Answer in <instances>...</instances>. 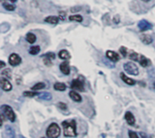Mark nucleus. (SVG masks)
<instances>
[{"instance_id": "nucleus-38", "label": "nucleus", "mask_w": 155, "mask_h": 138, "mask_svg": "<svg viewBox=\"0 0 155 138\" xmlns=\"http://www.w3.org/2000/svg\"><path fill=\"white\" fill-rule=\"evenodd\" d=\"M153 89H154V90H155V82H154V83H153Z\"/></svg>"}, {"instance_id": "nucleus-25", "label": "nucleus", "mask_w": 155, "mask_h": 138, "mask_svg": "<svg viewBox=\"0 0 155 138\" xmlns=\"http://www.w3.org/2000/svg\"><path fill=\"white\" fill-rule=\"evenodd\" d=\"M38 95V93L35 92V91H28V90H26L24 91L23 93V96L24 97H27V98H33V97H35Z\"/></svg>"}, {"instance_id": "nucleus-29", "label": "nucleus", "mask_w": 155, "mask_h": 138, "mask_svg": "<svg viewBox=\"0 0 155 138\" xmlns=\"http://www.w3.org/2000/svg\"><path fill=\"white\" fill-rule=\"evenodd\" d=\"M128 135H129V138H140L139 135H138V134L136 133V132H134V131H131V130H130V131L128 132Z\"/></svg>"}, {"instance_id": "nucleus-32", "label": "nucleus", "mask_w": 155, "mask_h": 138, "mask_svg": "<svg viewBox=\"0 0 155 138\" xmlns=\"http://www.w3.org/2000/svg\"><path fill=\"white\" fill-rule=\"evenodd\" d=\"M44 63H45L46 66H51V65H52V60L44 57Z\"/></svg>"}, {"instance_id": "nucleus-17", "label": "nucleus", "mask_w": 155, "mask_h": 138, "mask_svg": "<svg viewBox=\"0 0 155 138\" xmlns=\"http://www.w3.org/2000/svg\"><path fill=\"white\" fill-rule=\"evenodd\" d=\"M141 41L144 43V44H151V43L152 42V37L151 35H149V34H141Z\"/></svg>"}, {"instance_id": "nucleus-1", "label": "nucleus", "mask_w": 155, "mask_h": 138, "mask_svg": "<svg viewBox=\"0 0 155 138\" xmlns=\"http://www.w3.org/2000/svg\"><path fill=\"white\" fill-rule=\"evenodd\" d=\"M64 127V135L66 137H75L77 135L76 132V122L73 119H69L62 122Z\"/></svg>"}, {"instance_id": "nucleus-8", "label": "nucleus", "mask_w": 155, "mask_h": 138, "mask_svg": "<svg viewBox=\"0 0 155 138\" xmlns=\"http://www.w3.org/2000/svg\"><path fill=\"white\" fill-rule=\"evenodd\" d=\"M0 86H1V89L4 90V91H10L12 90V84L10 83V81L5 79V78H1V79H0Z\"/></svg>"}, {"instance_id": "nucleus-19", "label": "nucleus", "mask_w": 155, "mask_h": 138, "mask_svg": "<svg viewBox=\"0 0 155 138\" xmlns=\"http://www.w3.org/2000/svg\"><path fill=\"white\" fill-rule=\"evenodd\" d=\"M66 85L63 82H56L54 85V89L58 91H65L66 90Z\"/></svg>"}, {"instance_id": "nucleus-5", "label": "nucleus", "mask_w": 155, "mask_h": 138, "mask_svg": "<svg viewBox=\"0 0 155 138\" xmlns=\"http://www.w3.org/2000/svg\"><path fill=\"white\" fill-rule=\"evenodd\" d=\"M71 89L73 90H78V91H84V79L83 78H77L72 80L71 82Z\"/></svg>"}, {"instance_id": "nucleus-37", "label": "nucleus", "mask_w": 155, "mask_h": 138, "mask_svg": "<svg viewBox=\"0 0 155 138\" xmlns=\"http://www.w3.org/2000/svg\"><path fill=\"white\" fill-rule=\"evenodd\" d=\"M18 138H26V137L23 136V135H19V136H18Z\"/></svg>"}, {"instance_id": "nucleus-2", "label": "nucleus", "mask_w": 155, "mask_h": 138, "mask_svg": "<svg viewBox=\"0 0 155 138\" xmlns=\"http://www.w3.org/2000/svg\"><path fill=\"white\" fill-rule=\"evenodd\" d=\"M61 134V128L56 123H52L49 125L46 129V136L48 138H58Z\"/></svg>"}, {"instance_id": "nucleus-14", "label": "nucleus", "mask_w": 155, "mask_h": 138, "mask_svg": "<svg viewBox=\"0 0 155 138\" xmlns=\"http://www.w3.org/2000/svg\"><path fill=\"white\" fill-rule=\"evenodd\" d=\"M5 136H7V138H15L16 132L14 128L10 127V125H7V127H5Z\"/></svg>"}, {"instance_id": "nucleus-35", "label": "nucleus", "mask_w": 155, "mask_h": 138, "mask_svg": "<svg viewBox=\"0 0 155 138\" xmlns=\"http://www.w3.org/2000/svg\"><path fill=\"white\" fill-rule=\"evenodd\" d=\"M4 66H5V62L2 61H1V69H3V68H4Z\"/></svg>"}, {"instance_id": "nucleus-28", "label": "nucleus", "mask_w": 155, "mask_h": 138, "mask_svg": "<svg viewBox=\"0 0 155 138\" xmlns=\"http://www.w3.org/2000/svg\"><path fill=\"white\" fill-rule=\"evenodd\" d=\"M3 7L5 10H7V11H14L16 9V7L14 5H10V4H7V3H3Z\"/></svg>"}, {"instance_id": "nucleus-11", "label": "nucleus", "mask_w": 155, "mask_h": 138, "mask_svg": "<svg viewBox=\"0 0 155 138\" xmlns=\"http://www.w3.org/2000/svg\"><path fill=\"white\" fill-rule=\"evenodd\" d=\"M124 119L126 123L129 125H134L135 124V117L133 116V114L132 112H126L125 115H124Z\"/></svg>"}, {"instance_id": "nucleus-15", "label": "nucleus", "mask_w": 155, "mask_h": 138, "mask_svg": "<svg viewBox=\"0 0 155 138\" xmlns=\"http://www.w3.org/2000/svg\"><path fill=\"white\" fill-rule=\"evenodd\" d=\"M69 97L73 100L74 102H81L82 101V97L81 95L76 92V91H74V90H72L69 92Z\"/></svg>"}, {"instance_id": "nucleus-27", "label": "nucleus", "mask_w": 155, "mask_h": 138, "mask_svg": "<svg viewBox=\"0 0 155 138\" xmlns=\"http://www.w3.org/2000/svg\"><path fill=\"white\" fill-rule=\"evenodd\" d=\"M1 74H2V76H3V78L4 77H5V78H8V79H11V71H10V69H5V70H4L2 72H1Z\"/></svg>"}, {"instance_id": "nucleus-4", "label": "nucleus", "mask_w": 155, "mask_h": 138, "mask_svg": "<svg viewBox=\"0 0 155 138\" xmlns=\"http://www.w3.org/2000/svg\"><path fill=\"white\" fill-rule=\"evenodd\" d=\"M123 70H124V71L126 73H128L130 75H133V76H137L139 74V69H138L137 65L131 61L125 62V63L123 64Z\"/></svg>"}, {"instance_id": "nucleus-20", "label": "nucleus", "mask_w": 155, "mask_h": 138, "mask_svg": "<svg viewBox=\"0 0 155 138\" xmlns=\"http://www.w3.org/2000/svg\"><path fill=\"white\" fill-rule=\"evenodd\" d=\"M26 39H27V42H29L30 44H33V43H35L36 41V36L33 33H28L26 36Z\"/></svg>"}, {"instance_id": "nucleus-33", "label": "nucleus", "mask_w": 155, "mask_h": 138, "mask_svg": "<svg viewBox=\"0 0 155 138\" xmlns=\"http://www.w3.org/2000/svg\"><path fill=\"white\" fill-rule=\"evenodd\" d=\"M58 108H61L62 110H66V109H67L66 105H65V103H63V102H59V103H58Z\"/></svg>"}, {"instance_id": "nucleus-34", "label": "nucleus", "mask_w": 155, "mask_h": 138, "mask_svg": "<svg viewBox=\"0 0 155 138\" xmlns=\"http://www.w3.org/2000/svg\"><path fill=\"white\" fill-rule=\"evenodd\" d=\"M140 135H141V138H152L151 136L149 137V136H148V135H146V134H144V133H140Z\"/></svg>"}, {"instance_id": "nucleus-3", "label": "nucleus", "mask_w": 155, "mask_h": 138, "mask_svg": "<svg viewBox=\"0 0 155 138\" xmlns=\"http://www.w3.org/2000/svg\"><path fill=\"white\" fill-rule=\"evenodd\" d=\"M1 111H2V113L5 116V117H7L10 122L13 123V122L16 121V116L15 114L13 108H12L10 106H8V105H2Z\"/></svg>"}, {"instance_id": "nucleus-24", "label": "nucleus", "mask_w": 155, "mask_h": 138, "mask_svg": "<svg viewBox=\"0 0 155 138\" xmlns=\"http://www.w3.org/2000/svg\"><path fill=\"white\" fill-rule=\"evenodd\" d=\"M39 98L41 99H44V100H50L52 99V95H51V93H49V92H44V93H41L39 94Z\"/></svg>"}, {"instance_id": "nucleus-21", "label": "nucleus", "mask_w": 155, "mask_h": 138, "mask_svg": "<svg viewBox=\"0 0 155 138\" xmlns=\"http://www.w3.org/2000/svg\"><path fill=\"white\" fill-rule=\"evenodd\" d=\"M46 88V84L44 82H38L35 84L32 88H31V90H34V91H36V90H44Z\"/></svg>"}, {"instance_id": "nucleus-13", "label": "nucleus", "mask_w": 155, "mask_h": 138, "mask_svg": "<svg viewBox=\"0 0 155 138\" xmlns=\"http://www.w3.org/2000/svg\"><path fill=\"white\" fill-rule=\"evenodd\" d=\"M120 77H121V79H122V80L123 81V82H124L125 84H127V85H129V86H133V85L136 84V81L134 79L129 78L128 76H126L124 73L122 72L120 74Z\"/></svg>"}, {"instance_id": "nucleus-7", "label": "nucleus", "mask_w": 155, "mask_h": 138, "mask_svg": "<svg viewBox=\"0 0 155 138\" xmlns=\"http://www.w3.org/2000/svg\"><path fill=\"white\" fill-rule=\"evenodd\" d=\"M138 28L140 29L141 32H145V31L151 30L152 28V24L146 20H141L138 23Z\"/></svg>"}, {"instance_id": "nucleus-6", "label": "nucleus", "mask_w": 155, "mask_h": 138, "mask_svg": "<svg viewBox=\"0 0 155 138\" xmlns=\"http://www.w3.org/2000/svg\"><path fill=\"white\" fill-rule=\"evenodd\" d=\"M21 62H22V58H21L17 53H11V54L9 55L8 63H9L11 66H13V67L18 66V65L21 63Z\"/></svg>"}, {"instance_id": "nucleus-18", "label": "nucleus", "mask_w": 155, "mask_h": 138, "mask_svg": "<svg viewBox=\"0 0 155 138\" xmlns=\"http://www.w3.org/2000/svg\"><path fill=\"white\" fill-rule=\"evenodd\" d=\"M59 19H60V18H59V17H57V16L50 15V16H47V17H46L45 22H46V23H48V24H58Z\"/></svg>"}, {"instance_id": "nucleus-39", "label": "nucleus", "mask_w": 155, "mask_h": 138, "mask_svg": "<svg viewBox=\"0 0 155 138\" xmlns=\"http://www.w3.org/2000/svg\"><path fill=\"white\" fill-rule=\"evenodd\" d=\"M42 138H46V137H42Z\"/></svg>"}, {"instance_id": "nucleus-16", "label": "nucleus", "mask_w": 155, "mask_h": 138, "mask_svg": "<svg viewBox=\"0 0 155 138\" xmlns=\"http://www.w3.org/2000/svg\"><path fill=\"white\" fill-rule=\"evenodd\" d=\"M58 56H59L60 59L64 60L65 61L71 58V55H70L69 52H68L67 50H61V51L59 52V53H58Z\"/></svg>"}, {"instance_id": "nucleus-9", "label": "nucleus", "mask_w": 155, "mask_h": 138, "mask_svg": "<svg viewBox=\"0 0 155 138\" xmlns=\"http://www.w3.org/2000/svg\"><path fill=\"white\" fill-rule=\"evenodd\" d=\"M60 68V71L61 72L65 74V75H69L70 72H71V70H70V65H69V62L68 61H64L62 62L59 66Z\"/></svg>"}, {"instance_id": "nucleus-36", "label": "nucleus", "mask_w": 155, "mask_h": 138, "mask_svg": "<svg viewBox=\"0 0 155 138\" xmlns=\"http://www.w3.org/2000/svg\"><path fill=\"white\" fill-rule=\"evenodd\" d=\"M8 1H10L11 3H15V2H16L17 0H8Z\"/></svg>"}, {"instance_id": "nucleus-30", "label": "nucleus", "mask_w": 155, "mask_h": 138, "mask_svg": "<svg viewBox=\"0 0 155 138\" xmlns=\"http://www.w3.org/2000/svg\"><path fill=\"white\" fill-rule=\"evenodd\" d=\"M44 57L45 58H48V59H50V60H54L55 58V54L54 53H47L44 55Z\"/></svg>"}, {"instance_id": "nucleus-22", "label": "nucleus", "mask_w": 155, "mask_h": 138, "mask_svg": "<svg viewBox=\"0 0 155 138\" xmlns=\"http://www.w3.org/2000/svg\"><path fill=\"white\" fill-rule=\"evenodd\" d=\"M69 20L70 21H74V22H78L81 23L83 22V16L80 15H73L69 16Z\"/></svg>"}, {"instance_id": "nucleus-12", "label": "nucleus", "mask_w": 155, "mask_h": 138, "mask_svg": "<svg viewBox=\"0 0 155 138\" xmlns=\"http://www.w3.org/2000/svg\"><path fill=\"white\" fill-rule=\"evenodd\" d=\"M138 61H139V63L141 64V66L143 67V68H147V67H149L152 64L151 60L148 59L147 57H145V56H143V55H140V58H139Z\"/></svg>"}, {"instance_id": "nucleus-10", "label": "nucleus", "mask_w": 155, "mask_h": 138, "mask_svg": "<svg viewBox=\"0 0 155 138\" xmlns=\"http://www.w3.org/2000/svg\"><path fill=\"white\" fill-rule=\"evenodd\" d=\"M106 57L113 62H117L120 60L119 54L115 52H114V51H107L106 52Z\"/></svg>"}, {"instance_id": "nucleus-23", "label": "nucleus", "mask_w": 155, "mask_h": 138, "mask_svg": "<svg viewBox=\"0 0 155 138\" xmlns=\"http://www.w3.org/2000/svg\"><path fill=\"white\" fill-rule=\"evenodd\" d=\"M40 46H32L29 49V53L31 55H36L40 53Z\"/></svg>"}, {"instance_id": "nucleus-31", "label": "nucleus", "mask_w": 155, "mask_h": 138, "mask_svg": "<svg viewBox=\"0 0 155 138\" xmlns=\"http://www.w3.org/2000/svg\"><path fill=\"white\" fill-rule=\"evenodd\" d=\"M120 53H121V54L123 56V57H125V56L127 55V49H126L125 47L122 46V47L120 48Z\"/></svg>"}, {"instance_id": "nucleus-26", "label": "nucleus", "mask_w": 155, "mask_h": 138, "mask_svg": "<svg viewBox=\"0 0 155 138\" xmlns=\"http://www.w3.org/2000/svg\"><path fill=\"white\" fill-rule=\"evenodd\" d=\"M129 58L131 59L132 61H138L139 58H140V54H138L137 53H135V52H131V53H130V55H129Z\"/></svg>"}]
</instances>
